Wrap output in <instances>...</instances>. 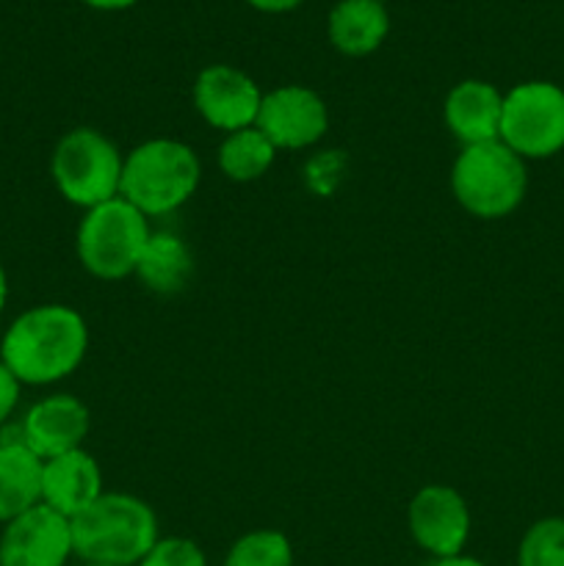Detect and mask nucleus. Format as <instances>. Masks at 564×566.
Masks as SVG:
<instances>
[{"label": "nucleus", "mask_w": 564, "mask_h": 566, "mask_svg": "<svg viewBox=\"0 0 564 566\" xmlns=\"http://www.w3.org/2000/svg\"><path fill=\"white\" fill-rule=\"evenodd\" d=\"M86 403L77 401L75 396H48L28 409V415L20 423L22 446L31 448L42 462L61 457L83 448V440L88 434Z\"/></svg>", "instance_id": "obj_12"}, {"label": "nucleus", "mask_w": 564, "mask_h": 566, "mask_svg": "<svg viewBox=\"0 0 564 566\" xmlns=\"http://www.w3.org/2000/svg\"><path fill=\"white\" fill-rule=\"evenodd\" d=\"M125 155L105 133L94 127H75L55 144L50 175L66 202L83 210L119 197Z\"/></svg>", "instance_id": "obj_6"}, {"label": "nucleus", "mask_w": 564, "mask_h": 566, "mask_svg": "<svg viewBox=\"0 0 564 566\" xmlns=\"http://www.w3.org/2000/svg\"><path fill=\"white\" fill-rule=\"evenodd\" d=\"M149 235L147 216L116 197L86 210L75 238L77 260L97 280H125L136 274Z\"/></svg>", "instance_id": "obj_5"}, {"label": "nucleus", "mask_w": 564, "mask_h": 566, "mask_svg": "<svg viewBox=\"0 0 564 566\" xmlns=\"http://www.w3.org/2000/svg\"><path fill=\"white\" fill-rule=\"evenodd\" d=\"M42 503V459L20 440L0 442V523Z\"/></svg>", "instance_id": "obj_15"}, {"label": "nucleus", "mask_w": 564, "mask_h": 566, "mask_svg": "<svg viewBox=\"0 0 564 566\" xmlns=\"http://www.w3.org/2000/svg\"><path fill=\"white\" fill-rule=\"evenodd\" d=\"M409 534L431 558L462 556L470 536V512L453 486L429 484L412 497L407 512Z\"/></svg>", "instance_id": "obj_8"}, {"label": "nucleus", "mask_w": 564, "mask_h": 566, "mask_svg": "<svg viewBox=\"0 0 564 566\" xmlns=\"http://www.w3.org/2000/svg\"><path fill=\"white\" fill-rule=\"evenodd\" d=\"M70 556V520L44 503L6 523L0 534V566H64Z\"/></svg>", "instance_id": "obj_10"}, {"label": "nucleus", "mask_w": 564, "mask_h": 566, "mask_svg": "<svg viewBox=\"0 0 564 566\" xmlns=\"http://www.w3.org/2000/svg\"><path fill=\"white\" fill-rule=\"evenodd\" d=\"M224 566H293V547L280 531L260 528L230 547Z\"/></svg>", "instance_id": "obj_19"}, {"label": "nucleus", "mask_w": 564, "mask_h": 566, "mask_svg": "<svg viewBox=\"0 0 564 566\" xmlns=\"http://www.w3.org/2000/svg\"><path fill=\"white\" fill-rule=\"evenodd\" d=\"M202 177L197 153L175 138H149L127 153L119 197L144 216H166L194 197Z\"/></svg>", "instance_id": "obj_3"}, {"label": "nucleus", "mask_w": 564, "mask_h": 566, "mask_svg": "<svg viewBox=\"0 0 564 566\" xmlns=\"http://www.w3.org/2000/svg\"><path fill=\"white\" fill-rule=\"evenodd\" d=\"M254 127L276 149H302L324 138L330 127V111L313 88L280 86L263 94Z\"/></svg>", "instance_id": "obj_9"}, {"label": "nucleus", "mask_w": 564, "mask_h": 566, "mask_svg": "<svg viewBox=\"0 0 564 566\" xmlns=\"http://www.w3.org/2000/svg\"><path fill=\"white\" fill-rule=\"evenodd\" d=\"M83 566H105V564H83Z\"/></svg>", "instance_id": "obj_27"}, {"label": "nucleus", "mask_w": 564, "mask_h": 566, "mask_svg": "<svg viewBox=\"0 0 564 566\" xmlns=\"http://www.w3.org/2000/svg\"><path fill=\"white\" fill-rule=\"evenodd\" d=\"M247 3L254 6V9H260V11H269V14H280V11L296 9L302 0H247Z\"/></svg>", "instance_id": "obj_23"}, {"label": "nucleus", "mask_w": 564, "mask_h": 566, "mask_svg": "<svg viewBox=\"0 0 564 566\" xmlns=\"http://www.w3.org/2000/svg\"><path fill=\"white\" fill-rule=\"evenodd\" d=\"M451 191L476 219H503L520 208L529 191L525 160L503 142L462 147L453 160Z\"/></svg>", "instance_id": "obj_4"}, {"label": "nucleus", "mask_w": 564, "mask_h": 566, "mask_svg": "<svg viewBox=\"0 0 564 566\" xmlns=\"http://www.w3.org/2000/svg\"><path fill=\"white\" fill-rule=\"evenodd\" d=\"M498 142L523 160L553 158L564 149V88L551 81H525L503 94Z\"/></svg>", "instance_id": "obj_7"}, {"label": "nucleus", "mask_w": 564, "mask_h": 566, "mask_svg": "<svg viewBox=\"0 0 564 566\" xmlns=\"http://www.w3.org/2000/svg\"><path fill=\"white\" fill-rule=\"evenodd\" d=\"M88 348L86 321L66 304H39L11 321L0 359L20 385H55L81 368Z\"/></svg>", "instance_id": "obj_1"}, {"label": "nucleus", "mask_w": 564, "mask_h": 566, "mask_svg": "<svg viewBox=\"0 0 564 566\" xmlns=\"http://www.w3.org/2000/svg\"><path fill=\"white\" fill-rule=\"evenodd\" d=\"M503 94L487 81H462L446 97V125L462 147L498 142Z\"/></svg>", "instance_id": "obj_14"}, {"label": "nucleus", "mask_w": 564, "mask_h": 566, "mask_svg": "<svg viewBox=\"0 0 564 566\" xmlns=\"http://www.w3.org/2000/svg\"><path fill=\"white\" fill-rule=\"evenodd\" d=\"M379 3H385V0H379Z\"/></svg>", "instance_id": "obj_28"}, {"label": "nucleus", "mask_w": 564, "mask_h": 566, "mask_svg": "<svg viewBox=\"0 0 564 566\" xmlns=\"http://www.w3.org/2000/svg\"><path fill=\"white\" fill-rule=\"evenodd\" d=\"M274 158L276 147L254 125L227 133L219 147V166L227 180L232 182L260 180L271 169Z\"/></svg>", "instance_id": "obj_18"}, {"label": "nucleus", "mask_w": 564, "mask_h": 566, "mask_svg": "<svg viewBox=\"0 0 564 566\" xmlns=\"http://www.w3.org/2000/svg\"><path fill=\"white\" fill-rule=\"evenodd\" d=\"M70 525L72 551L83 564L138 566L160 539L153 506L125 492H103Z\"/></svg>", "instance_id": "obj_2"}, {"label": "nucleus", "mask_w": 564, "mask_h": 566, "mask_svg": "<svg viewBox=\"0 0 564 566\" xmlns=\"http://www.w3.org/2000/svg\"><path fill=\"white\" fill-rule=\"evenodd\" d=\"M138 566H208V562L197 542L186 539V536H169V539L155 542L153 551L138 562Z\"/></svg>", "instance_id": "obj_21"}, {"label": "nucleus", "mask_w": 564, "mask_h": 566, "mask_svg": "<svg viewBox=\"0 0 564 566\" xmlns=\"http://www.w3.org/2000/svg\"><path fill=\"white\" fill-rule=\"evenodd\" d=\"M6 298H9V280H6V271L3 265H0V313H3L6 307Z\"/></svg>", "instance_id": "obj_26"}, {"label": "nucleus", "mask_w": 564, "mask_h": 566, "mask_svg": "<svg viewBox=\"0 0 564 566\" xmlns=\"http://www.w3.org/2000/svg\"><path fill=\"white\" fill-rule=\"evenodd\" d=\"M260 99L263 92L258 83L230 64L205 66L194 83V105L216 130L236 133L252 127L258 119Z\"/></svg>", "instance_id": "obj_11"}, {"label": "nucleus", "mask_w": 564, "mask_h": 566, "mask_svg": "<svg viewBox=\"0 0 564 566\" xmlns=\"http://www.w3.org/2000/svg\"><path fill=\"white\" fill-rule=\"evenodd\" d=\"M330 42L341 50L343 55H368L385 42L390 31V17H387L385 3L379 0H341L330 11Z\"/></svg>", "instance_id": "obj_16"}, {"label": "nucleus", "mask_w": 564, "mask_h": 566, "mask_svg": "<svg viewBox=\"0 0 564 566\" xmlns=\"http://www.w3.org/2000/svg\"><path fill=\"white\" fill-rule=\"evenodd\" d=\"M83 3H88L92 9H105V11H114V9H127V6H133L136 0H83Z\"/></svg>", "instance_id": "obj_24"}, {"label": "nucleus", "mask_w": 564, "mask_h": 566, "mask_svg": "<svg viewBox=\"0 0 564 566\" xmlns=\"http://www.w3.org/2000/svg\"><path fill=\"white\" fill-rule=\"evenodd\" d=\"M103 492V470L83 448L42 462V503L66 520L92 506Z\"/></svg>", "instance_id": "obj_13"}, {"label": "nucleus", "mask_w": 564, "mask_h": 566, "mask_svg": "<svg viewBox=\"0 0 564 566\" xmlns=\"http://www.w3.org/2000/svg\"><path fill=\"white\" fill-rule=\"evenodd\" d=\"M431 566H487V564H481L479 558H470V556H451V558H437Z\"/></svg>", "instance_id": "obj_25"}, {"label": "nucleus", "mask_w": 564, "mask_h": 566, "mask_svg": "<svg viewBox=\"0 0 564 566\" xmlns=\"http://www.w3.org/2000/svg\"><path fill=\"white\" fill-rule=\"evenodd\" d=\"M518 566H564V517L536 520L518 547Z\"/></svg>", "instance_id": "obj_20"}, {"label": "nucleus", "mask_w": 564, "mask_h": 566, "mask_svg": "<svg viewBox=\"0 0 564 566\" xmlns=\"http://www.w3.org/2000/svg\"><path fill=\"white\" fill-rule=\"evenodd\" d=\"M20 379H17V376L6 368L3 359H0V426H3L6 420L11 418V412H14L17 401H20Z\"/></svg>", "instance_id": "obj_22"}, {"label": "nucleus", "mask_w": 564, "mask_h": 566, "mask_svg": "<svg viewBox=\"0 0 564 566\" xmlns=\"http://www.w3.org/2000/svg\"><path fill=\"white\" fill-rule=\"evenodd\" d=\"M194 271L191 249L171 232H155L144 247L136 276L155 293H177L186 287Z\"/></svg>", "instance_id": "obj_17"}]
</instances>
